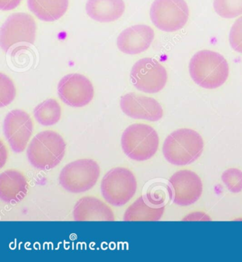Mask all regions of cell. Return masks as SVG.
Masks as SVG:
<instances>
[{"instance_id": "cell-1", "label": "cell", "mask_w": 242, "mask_h": 262, "mask_svg": "<svg viewBox=\"0 0 242 262\" xmlns=\"http://www.w3.org/2000/svg\"><path fill=\"white\" fill-rule=\"evenodd\" d=\"M189 72L190 77L197 85L214 90L227 82L230 67L226 59L219 53L203 50L192 57Z\"/></svg>"}, {"instance_id": "cell-2", "label": "cell", "mask_w": 242, "mask_h": 262, "mask_svg": "<svg viewBox=\"0 0 242 262\" xmlns=\"http://www.w3.org/2000/svg\"><path fill=\"white\" fill-rule=\"evenodd\" d=\"M204 147L202 136L190 128H180L170 134L164 141V158L173 165H190L202 155Z\"/></svg>"}, {"instance_id": "cell-3", "label": "cell", "mask_w": 242, "mask_h": 262, "mask_svg": "<svg viewBox=\"0 0 242 262\" xmlns=\"http://www.w3.org/2000/svg\"><path fill=\"white\" fill-rule=\"evenodd\" d=\"M66 148L64 138L58 133L42 131L34 136L28 147V160L36 169L49 170L62 161Z\"/></svg>"}, {"instance_id": "cell-4", "label": "cell", "mask_w": 242, "mask_h": 262, "mask_svg": "<svg viewBox=\"0 0 242 262\" xmlns=\"http://www.w3.org/2000/svg\"><path fill=\"white\" fill-rule=\"evenodd\" d=\"M121 142L126 156L138 162L152 158L159 146V137L156 130L144 123L129 125L124 131Z\"/></svg>"}, {"instance_id": "cell-5", "label": "cell", "mask_w": 242, "mask_h": 262, "mask_svg": "<svg viewBox=\"0 0 242 262\" xmlns=\"http://www.w3.org/2000/svg\"><path fill=\"white\" fill-rule=\"evenodd\" d=\"M137 182L132 171L125 167L109 171L101 182V193L105 201L113 206H123L134 197Z\"/></svg>"}, {"instance_id": "cell-6", "label": "cell", "mask_w": 242, "mask_h": 262, "mask_svg": "<svg viewBox=\"0 0 242 262\" xmlns=\"http://www.w3.org/2000/svg\"><path fill=\"white\" fill-rule=\"evenodd\" d=\"M99 175L100 169L95 160L81 159L63 168L59 175V182L69 192L83 193L94 187Z\"/></svg>"}, {"instance_id": "cell-7", "label": "cell", "mask_w": 242, "mask_h": 262, "mask_svg": "<svg viewBox=\"0 0 242 262\" xmlns=\"http://www.w3.org/2000/svg\"><path fill=\"white\" fill-rule=\"evenodd\" d=\"M189 15V7L185 0H155L150 9L153 25L165 32L182 29L187 24Z\"/></svg>"}, {"instance_id": "cell-8", "label": "cell", "mask_w": 242, "mask_h": 262, "mask_svg": "<svg viewBox=\"0 0 242 262\" xmlns=\"http://www.w3.org/2000/svg\"><path fill=\"white\" fill-rule=\"evenodd\" d=\"M130 77L135 88L149 94L162 91L168 80L166 68L156 60L151 58L138 60L133 66Z\"/></svg>"}, {"instance_id": "cell-9", "label": "cell", "mask_w": 242, "mask_h": 262, "mask_svg": "<svg viewBox=\"0 0 242 262\" xmlns=\"http://www.w3.org/2000/svg\"><path fill=\"white\" fill-rule=\"evenodd\" d=\"M36 25L34 18L27 13H14L7 18L0 31L2 49L8 51L16 43L33 44L36 38Z\"/></svg>"}, {"instance_id": "cell-10", "label": "cell", "mask_w": 242, "mask_h": 262, "mask_svg": "<svg viewBox=\"0 0 242 262\" xmlns=\"http://www.w3.org/2000/svg\"><path fill=\"white\" fill-rule=\"evenodd\" d=\"M203 191L202 180L193 171H178L170 178V196L178 206H188L195 204L200 198Z\"/></svg>"}, {"instance_id": "cell-11", "label": "cell", "mask_w": 242, "mask_h": 262, "mask_svg": "<svg viewBox=\"0 0 242 262\" xmlns=\"http://www.w3.org/2000/svg\"><path fill=\"white\" fill-rule=\"evenodd\" d=\"M33 129L32 120L25 111H11L4 120V134L11 148L16 153L25 150L32 135Z\"/></svg>"}, {"instance_id": "cell-12", "label": "cell", "mask_w": 242, "mask_h": 262, "mask_svg": "<svg viewBox=\"0 0 242 262\" xmlns=\"http://www.w3.org/2000/svg\"><path fill=\"white\" fill-rule=\"evenodd\" d=\"M59 97L65 104L72 107H83L94 97L91 82L80 74H69L60 79L58 85Z\"/></svg>"}, {"instance_id": "cell-13", "label": "cell", "mask_w": 242, "mask_h": 262, "mask_svg": "<svg viewBox=\"0 0 242 262\" xmlns=\"http://www.w3.org/2000/svg\"><path fill=\"white\" fill-rule=\"evenodd\" d=\"M120 106L126 115L134 119L159 121L164 116L162 105L153 98L128 93L121 98Z\"/></svg>"}, {"instance_id": "cell-14", "label": "cell", "mask_w": 242, "mask_h": 262, "mask_svg": "<svg viewBox=\"0 0 242 262\" xmlns=\"http://www.w3.org/2000/svg\"><path fill=\"white\" fill-rule=\"evenodd\" d=\"M165 211L164 199L159 195L148 193L142 195L124 215L125 221H158Z\"/></svg>"}, {"instance_id": "cell-15", "label": "cell", "mask_w": 242, "mask_h": 262, "mask_svg": "<svg viewBox=\"0 0 242 262\" xmlns=\"http://www.w3.org/2000/svg\"><path fill=\"white\" fill-rule=\"evenodd\" d=\"M154 36V31L149 26H132L119 34L117 38L118 49L128 55L143 53L150 47Z\"/></svg>"}, {"instance_id": "cell-16", "label": "cell", "mask_w": 242, "mask_h": 262, "mask_svg": "<svg viewBox=\"0 0 242 262\" xmlns=\"http://www.w3.org/2000/svg\"><path fill=\"white\" fill-rule=\"evenodd\" d=\"M75 221H114V214L108 205L94 196H85L74 207Z\"/></svg>"}, {"instance_id": "cell-17", "label": "cell", "mask_w": 242, "mask_h": 262, "mask_svg": "<svg viewBox=\"0 0 242 262\" xmlns=\"http://www.w3.org/2000/svg\"><path fill=\"white\" fill-rule=\"evenodd\" d=\"M28 183L25 175L16 169H7L0 174V199L8 204H15L25 199Z\"/></svg>"}, {"instance_id": "cell-18", "label": "cell", "mask_w": 242, "mask_h": 262, "mask_svg": "<svg viewBox=\"0 0 242 262\" xmlns=\"http://www.w3.org/2000/svg\"><path fill=\"white\" fill-rule=\"evenodd\" d=\"M125 10L123 0H88L86 12L92 19L98 22H112L119 19Z\"/></svg>"}, {"instance_id": "cell-19", "label": "cell", "mask_w": 242, "mask_h": 262, "mask_svg": "<svg viewBox=\"0 0 242 262\" xmlns=\"http://www.w3.org/2000/svg\"><path fill=\"white\" fill-rule=\"evenodd\" d=\"M28 7L38 19L55 21L66 14L69 0H27Z\"/></svg>"}, {"instance_id": "cell-20", "label": "cell", "mask_w": 242, "mask_h": 262, "mask_svg": "<svg viewBox=\"0 0 242 262\" xmlns=\"http://www.w3.org/2000/svg\"><path fill=\"white\" fill-rule=\"evenodd\" d=\"M37 122L44 126L56 124L62 117V108L58 101L49 99L41 103L34 110Z\"/></svg>"}, {"instance_id": "cell-21", "label": "cell", "mask_w": 242, "mask_h": 262, "mask_svg": "<svg viewBox=\"0 0 242 262\" xmlns=\"http://www.w3.org/2000/svg\"><path fill=\"white\" fill-rule=\"evenodd\" d=\"M216 13L225 18H233L242 14V0H214Z\"/></svg>"}, {"instance_id": "cell-22", "label": "cell", "mask_w": 242, "mask_h": 262, "mask_svg": "<svg viewBox=\"0 0 242 262\" xmlns=\"http://www.w3.org/2000/svg\"><path fill=\"white\" fill-rule=\"evenodd\" d=\"M221 180L230 192L237 193L242 191V171L239 169H227L221 175Z\"/></svg>"}, {"instance_id": "cell-23", "label": "cell", "mask_w": 242, "mask_h": 262, "mask_svg": "<svg viewBox=\"0 0 242 262\" xmlns=\"http://www.w3.org/2000/svg\"><path fill=\"white\" fill-rule=\"evenodd\" d=\"M0 106H7L16 97V90L9 77L1 73L0 75Z\"/></svg>"}, {"instance_id": "cell-24", "label": "cell", "mask_w": 242, "mask_h": 262, "mask_svg": "<svg viewBox=\"0 0 242 262\" xmlns=\"http://www.w3.org/2000/svg\"><path fill=\"white\" fill-rule=\"evenodd\" d=\"M229 40L232 49L242 54V16L236 20L231 28Z\"/></svg>"}, {"instance_id": "cell-25", "label": "cell", "mask_w": 242, "mask_h": 262, "mask_svg": "<svg viewBox=\"0 0 242 262\" xmlns=\"http://www.w3.org/2000/svg\"><path fill=\"white\" fill-rule=\"evenodd\" d=\"M185 221H210L211 219L203 212H194L184 217Z\"/></svg>"}, {"instance_id": "cell-26", "label": "cell", "mask_w": 242, "mask_h": 262, "mask_svg": "<svg viewBox=\"0 0 242 262\" xmlns=\"http://www.w3.org/2000/svg\"><path fill=\"white\" fill-rule=\"evenodd\" d=\"M22 0H0V9L3 11H10L16 8Z\"/></svg>"}]
</instances>
